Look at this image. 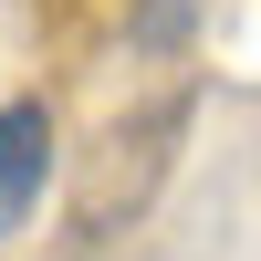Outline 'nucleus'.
<instances>
[{"instance_id":"obj_1","label":"nucleus","mask_w":261,"mask_h":261,"mask_svg":"<svg viewBox=\"0 0 261 261\" xmlns=\"http://www.w3.org/2000/svg\"><path fill=\"white\" fill-rule=\"evenodd\" d=\"M42 188H53V105L11 94L0 105V241L42 209Z\"/></svg>"}]
</instances>
